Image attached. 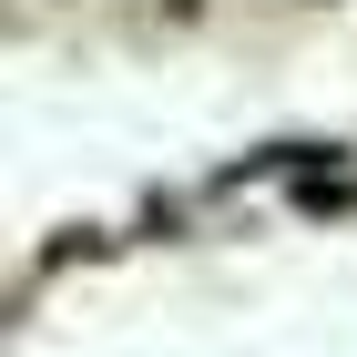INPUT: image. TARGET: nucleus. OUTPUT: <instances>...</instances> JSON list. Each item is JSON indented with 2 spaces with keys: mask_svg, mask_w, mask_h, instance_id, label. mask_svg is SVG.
I'll return each instance as SVG.
<instances>
[{
  "mask_svg": "<svg viewBox=\"0 0 357 357\" xmlns=\"http://www.w3.org/2000/svg\"><path fill=\"white\" fill-rule=\"evenodd\" d=\"M164 10H174V21H194V10H204V0H164Z\"/></svg>",
  "mask_w": 357,
  "mask_h": 357,
  "instance_id": "nucleus-1",
  "label": "nucleus"
}]
</instances>
